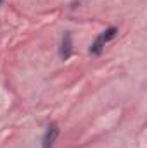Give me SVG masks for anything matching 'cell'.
<instances>
[{
	"instance_id": "6da1fadb",
	"label": "cell",
	"mask_w": 147,
	"mask_h": 148,
	"mask_svg": "<svg viewBox=\"0 0 147 148\" xmlns=\"http://www.w3.org/2000/svg\"><path fill=\"white\" fill-rule=\"evenodd\" d=\"M59 133H61L59 126H57L55 122H50V124L47 126L45 134H43L42 148H52V147H54V145H55V141H57V138H59Z\"/></svg>"
},
{
	"instance_id": "7a4b0ae2",
	"label": "cell",
	"mask_w": 147,
	"mask_h": 148,
	"mask_svg": "<svg viewBox=\"0 0 147 148\" xmlns=\"http://www.w3.org/2000/svg\"><path fill=\"white\" fill-rule=\"evenodd\" d=\"M59 53H61V59H62V60H68V59L73 55V38H71V33H69V31H66L64 36H62Z\"/></svg>"
},
{
	"instance_id": "3957f363",
	"label": "cell",
	"mask_w": 147,
	"mask_h": 148,
	"mask_svg": "<svg viewBox=\"0 0 147 148\" xmlns=\"http://www.w3.org/2000/svg\"><path fill=\"white\" fill-rule=\"evenodd\" d=\"M104 47H106L104 40L99 36L94 43H92V45H90V50H88V52H90L92 55H101V53H102V50H104Z\"/></svg>"
},
{
	"instance_id": "277c9868",
	"label": "cell",
	"mask_w": 147,
	"mask_h": 148,
	"mask_svg": "<svg viewBox=\"0 0 147 148\" xmlns=\"http://www.w3.org/2000/svg\"><path fill=\"white\" fill-rule=\"evenodd\" d=\"M118 35V28H114V26H111V28H107L102 35H101V38L104 40V43H107V41H111L112 38Z\"/></svg>"
},
{
	"instance_id": "5b68a950",
	"label": "cell",
	"mask_w": 147,
	"mask_h": 148,
	"mask_svg": "<svg viewBox=\"0 0 147 148\" xmlns=\"http://www.w3.org/2000/svg\"><path fill=\"white\" fill-rule=\"evenodd\" d=\"M0 5H2V0H0Z\"/></svg>"
}]
</instances>
